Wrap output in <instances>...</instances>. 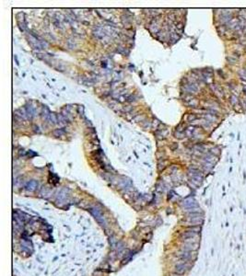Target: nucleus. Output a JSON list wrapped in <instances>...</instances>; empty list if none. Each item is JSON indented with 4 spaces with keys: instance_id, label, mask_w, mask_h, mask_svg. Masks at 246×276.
<instances>
[{
    "instance_id": "39448f33",
    "label": "nucleus",
    "mask_w": 246,
    "mask_h": 276,
    "mask_svg": "<svg viewBox=\"0 0 246 276\" xmlns=\"http://www.w3.org/2000/svg\"><path fill=\"white\" fill-rule=\"evenodd\" d=\"M37 187H38V183H37V181H30L26 184V186H25L26 190H28V191H30V192L35 191Z\"/></svg>"
},
{
    "instance_id": "f257e3e1",
    "label": "nucleus",
    "mask_w": 246,
    "mask_h": 276,
    "mask_svg": "<svg viewBox=\"0 0 246 276\" xmlns=\"http://www.w3.org/2000/svg\"><path fill=\"white\" fill-rule=\"evenodd\" d=\"M188 223L190 224V226H199L203 223V217L198 213L193 212L188 217Z\"/></svg>"
},
{
    "instance_id": "20e7f679",
    "label": "nucleus",
    "mask_w": 246,
    "mask_h": 276,
    "mask_svg": "<svg viewBox=\"0 0 246 276\" xmlns=\"http://www.w3.org/2000/svg\"><path fill=\"white\" fill-rule=\"evenodd\" d=\"M186 269H187V265H186V263H185V262L179 263V264H178V265H176V267H175V270H176V272H177V273H179V274L184 273V272H185V270H186Z\"/></svg>"
},
{
    "instance_id": "7ed1b4c3",
    "label": "nucleus",
    "mask_w": 246,
    "mask_h": 276,
    "mask_svg": "<svg viewBox=\"0 0 246 276\" xmlns=\"http://www.w3.org/2000/svg\"><path fill=\"white\" fill-rule=\"evenodd\" d=\"M184 205L186 208H188V209H194V208L197 207L196 202H195L194 199H192V198L186 199V200L184 201Z\"/></svg>"
},
{
    "instance_id": "f03ea898",
    "label": "nucleus",
    "mask_w": 246,
    "mask_h": 276,
    "mask_svg": "<svg viewBox=\"0 0 246 276\" xmlns=\"http://www.w3.org/2000/svg\"><path fill=\"white\" fill-rule=\"evenodd\" d=\"M91 213L93 214V215L95 216V218L98 220V222H100L102 225H104V218H103V215L101 214V213H100V210H98L97 208H92L91 209Z\"/></svg>"
}]
</instances>
